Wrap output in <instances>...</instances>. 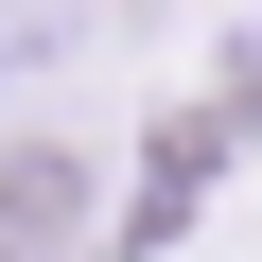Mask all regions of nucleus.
Returning <instances> with one entry per match:
<instances>
[{"label": "nucleus", "mask_w": 262, "mask_h": 262, "mask_svg": "<svg viewBox=\"0 0 262 262\" xmlns=\"http://www.w3.org/2000/svg\"><path fill=\"white\" fill-rule=\"evenodd\" d=\"M88 245H105V140L0 122V262H88Z\"/></svg>", "instance_id": "obj_1"}]
</instances>
